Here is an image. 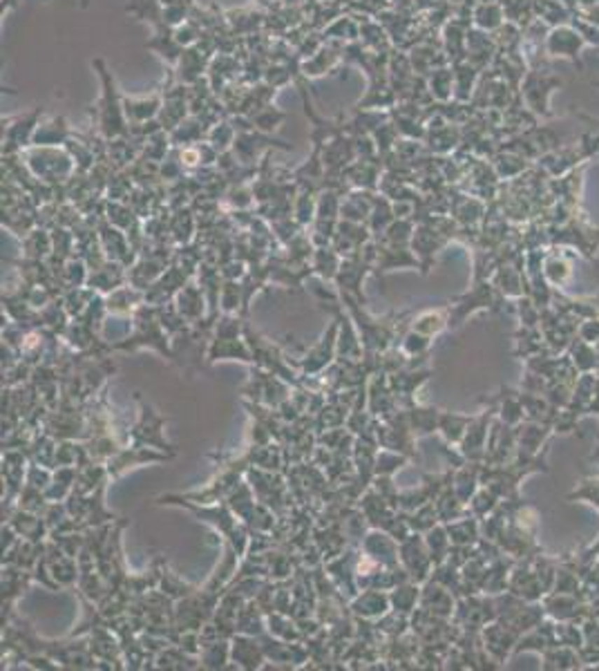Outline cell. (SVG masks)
Listing matches in <instances>:
<instances>
[{"label":"cell","instance_id":"cell-2","mask_svg":"<svg viewBox=\"0 0 599 671\" xmlns=\"http://www.w3.org/2000/svg\"><path fill=\"white\" fill-rule=\"evenodd\" d=\"M163 108V95L155 92V95H146V97H123V110L128 121H132L137 125L148 123L152 119H157Z\"/></svg>","mask_w":599,"mask_h":671},{"label":"cell","instance_id":"cell-3","mask_svg":"<svg viewBox=\"0 0 599 671\" xmlns=\"http://www.w3.org/2000/svg\"><path fill=\"white\" fill-rule=\"evenodd\" d=\"M65 125H67V123H65L63 117H54V119L45 121V123H39L36 134H34V141H36L39 146H41V144L47 146V144L63 141V139L67 137V128H65Z\"/></svg>","mask_w":599,"mask_h":671},{"label":"cell","instance_id":"cell-1","mask_svg":"<svg viewBox=\"0 0 599 671\" xmlns=\"http://www.w3.org/2000/svg\"><path fill=\"white\" fill-rule=\"evenodd\" d=\"M92 65L97 67L99 72V78H101V99H99V128L101 132L112 139V137H119L125 132V123H128V117H125V110H123V97H119V92H116V83H114V76L105 63L101 59L92 61Z\"/></svg>","mask_w":599,"mask_h":671}]
</instances>
